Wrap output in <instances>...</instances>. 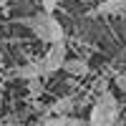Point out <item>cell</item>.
<instances>
[{"mask_svg":"<svg viewBox=\"0 0 126 126\" xmlns=\"http://www.w3.org/2000/svg\"><path fill=\"white\" fill-rule=\"evenodd\" d=\"M43 71H46V76H53V73L63 71V63L68 61V48L66 43H53V46H48V50L43 53Z\"/></svg>","mask_w":126,"mask_h":126,"instance_id":"cell-3","label":"cell"},{"mask_svg":"<svg viewBox=\"0 0 126 126\" xmlns=\"http://www.w3.org/2000/svg\"><path fill=\"white\" fill-rule=\"evenodd\" d=\"M78 103H81V101L73 96V93H66V96L56 98V101L48 106V116H71V111L76 109Z\"/></svg>","mask_w":126,"mask_h":126,"instance_id":"cell-6","label":"cell"},{"mask_svg":"<svg viewBox=\"0 0 126 126\" xmlns=\"http://www.w3.org/2000/svg\"><path fill=\"white\" fill-rule=\"evenodd\" d=\"M28 96L33 98V101L43 96V78H33V81H28Z\"/></svg>","mask_w":126,"mask_h":126,"instance_id":"cell-8","label":"cell"},{"mask_svg":"<svg viewBox=\"0 0 126 126\" xmlns=\"http://www.w3.org/2000/svg\"><path fill=\"white\" fill-rule=\"evenodd\" d=\"M38 5H43V13H56L58 0H38Z\"/></svg>","mask_w":126,"mask_h":126,"instance_id":"cell-10","label":"cell"},{"mask_svg":"<svg viewBox=\"0 0 126 126\" xmlns=\"http://www.w3.org/2000/svg\"><path fill=\"white\" fill-rule=\"evenodd\" d=\"M119 98L113 96L111 88L98 91L91 101V113H88V126H116L119 124Z\"/></svg>","mask_w":126,"mask_h":126,"instance_id":"cell-2","label":"cell"},{"mask_svg":"<svg viewBox=\"0 0 126 126\" xmlns=\"http://www.w3.org/2000/svg\"><path fill=\"white\" fill-rule=\"evenodd\" d=\"M121 13H126V0H103L88 10L91 18H109V15H121Z\"/></svg>","mask_w":126,"mask_h":126,"instance_id":"cell-5","label":"cell"},{"mask_svg":"<svg viewBox=\"0 0 126 126\" xmlns=\"http://www.w3.org/2000/svg\"><path fill=\"white\" fill-rule=\"evenodd\" d=\"M63 71H66L71 78H86L91 73V66H88L86 58H68L63 63Z\"/></svg>","mask_w":126,"mask_h":126,"instance_id":"cell-7","label":"cell"},{"mask_svg":"<svg viewBox=\"0 0 126 126\" xmlns=\"http://www.w3.org/2000/svg\"><path fill=\"white\" fill-rule=\"evenodd\" d=\"M13 78H23V81H33V78H46V71H43V61L40 58H33L23 63V66H18L13 71Z\"/></svg>","mask_w":126,"mask_h":126,"instance_id":"cell-4","label":"cell"},{"mask_svg":"<svg viewBox=\"0 0 126 126\" xmlns=\"http://www.w3.org/2000/svg\"><path fill=\"white\" fill-rule=\"evenodd\" d=\"M20 23H23L40 43H48V46L66 43V30H63L61 20L56 18V13H43V10H38V13L23 18Z\"/></svg>","mask_w":126,"mask_h":126,"instance_id":"cell-1","label":"cell"},{"mask_svg":"<svg viewBox=\"0 0 126 126\" xmlns=\"http://www.w3.org/2000/svg\"><path fill=\"white\" fill-rule=\"evenodd\" d=\"M113 86L126 96V73H124V71H116V73H113Z\"/></svg>","mask_w":126,"mask_h":126,"instance_id":"cell-9","label":"cell"},{"mask_svg":"<svg viewBox=\"0 0 126 126\" xmlns=\"http://www.w3.org/2000/svg\"><path fill=\"white\" fill-rule=\"evenodd\" d=\"M30 126H40V124H38V121H35V124H30Z\"/></svg>","mask_w":126,"mask_h":126,"instance_id":"cell-11","label":"cell"}]
</instances>
